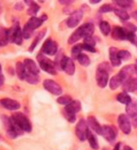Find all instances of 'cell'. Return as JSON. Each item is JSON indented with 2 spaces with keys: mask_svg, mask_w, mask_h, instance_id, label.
Returning a JSON list of instances; mask_svg holds the SVG:
<instances>
[{
  "mask_svg": "<svg viewBox=\"0 0 137 150\" xmlns=\"http://www.w3.org/2000/svg\"><path fill=\"white\" fill-rule=\"evenodd\" d=\"M37 61L40 64V68L45 72L49 73V74H56L57 73V68L55 66V62L52 61L50 59H48L47 57L44 56V54L41 53L40 55H37Z\"/></svg>",
  "mask_w": 137,
  "mask_h": 150,
  "instance_id": "cell-1",
  "label": "cell"
},
{
  "mask_svg": "<svg viewBox=\"0 0 137 150\" xmlns=\"http://www.w3.org/2000/svg\"><path fill=\"white\" fill-rule=\"evenodd\" d=\"M11 117L14 119V121L19 125V128L22 129L24 132H31V122L24 114H22V112H14Z\"/></svg>",
  "mask_w": 137,
  "mask_h": 150,
  "instance_id": "cell-2",
  "label": "cell"
},
{
  "mask_svg": "<svg viewBox=\"0 0 137 150\" xmlns=\"http://www.w3.org/2000/svg\"><path fill=\"white\" fill-rule=\"evenodd\" d=\"M8 33H9V40L10 42H13V43L17 44V45H20L23 43V33H22V29H20V26H19L18 23H16L11 27L10 29H8Z\"/></svg>",
  "mask_w": 137,
  "mask_h": 150,
  "instance_id": "cell-3",
  "label": "cell"
},
{
  "mask_svg": "<svg viewBox=\"0 0 137 150\" xmlns=\"http://www.w3.org/2000/svg\"><path fill=\"white\" fill-rule=\"evenodd\" d=\"M88 130H89V127H88L86 120L81 119L76 125V128H75V133H76V136L79 141H86L87 139Z\"/></svg>",
  "mask_w": 137,
  "mask_h": 150,
  "instance_id": "cell-4",
  "label": "cell"
},
{
  "mask_svg": "<svg viewBox=\"0 0 137 150\" xmlns=\"http://www.w3.org/2000/svg\"><path fill=\"white\" fill-rule=\"evenodd\" d=\"M41 52L44 55H49V56L56 55L58 53V44L55 41L48 39V40H46L44 42L43 46L41 48Z\"/></svg>",
  "mask_w": 137,
  "mask_h": 150,
  "instance_id": "cell-5",
  "label": "cell"
},
{
  "mask_svg": "<svg viewBox=\"0 0 137 150\" xmlns=\"http://www.w3.org/2000/svg\"><path fill=\"white\" fill-rule=\"evenodd\" d=\"M43 86L48 92H50L54 96H59L62 93V88L58 83H56L53 79H45L43 81Z\"/></svg>",
  "mask_w": 137,
  "mask_h": 150,
  "instance_id": "cell-6",
  "label": "cell"
},
{
  "mask_svg": "<svg viewBox=\"0 0 137 150\" xmlns=\"http://www.w3.org/2000/svg\"><path fill=\"white\" fill-rule=\"evenodd\" d=\"M1 119H2V123L6 128V134L9 135L10 138H16L18 136V132L16 131L14 125L12 123V119L11 117H8V116H1Z\"/></svg>",
  "mask_w": 137,
  "mask_h": 150,
  "instance_id": "cell-7",
  "label": "cell"
},
{
  "mask_svg": "<svg viewBox=\"0 0 137 150\" xmlns=\"http://www.w3.org/2000/svg\"><path fill=\"white\" fill-rule=\"evenodd\" d=\"M118 125H119V128H120V130H121L124 134H130V133H131L132 125H131V121H130V119H129L128 115H124V114L119 115Z\"/></svg>",
  "mask_w": 137,
  "mask_h": 150,
  "instance_id": "cell-8",
  "label": "cell"
},
{
  "mask_svg": "<svg viewBox=\"0 0 137 150\" xmlns=\"http://www.w3.org/2000/svg\"><path fill=\"white\" fill-rule=\"evenodd\" d=\"M101 135L105 138L106 141H108L109 143H112V142H115L116 137H117V130L112 125H103L102 134Z\"/></svg>",
  "mask_w": 137,
  "mask_h": 150,
  "instance_id": "cell-9",
  "label": "cell"
},
{
  "mask_svg": "<svg viewBox=\"0 0 137 150\" xmlns=\"http://www.w3.org/2000/svg\"><path fill=\"white\" fill-rule=\"evenodd\" d=\"M60 67H61V70H63L68 75H73L75 73V63L72 58L63 56Z\"/></svg>",
  "mask_w": 137,
  "mask_h": 150,
  "instance_id": "cell-10",
  "label": "cell"
},
{
  "mask_svg": "<svg viewBox=\"0 0 137 150\" xmlns=\"http://www.w3.org/2000/svg\"><path fill=\"white\" fill-rule=\"evenodd\" d=\"M95 77H97V84L100 88H104L107 86L108 78H109V73L107 71H105V70H103L97 67Z\"/></svg>",
  "mask_w": 137,
  "mask_h": 150,
  "instance_id": "cell-11",
  "label": "cell"
},
{
  "mask_svg": "<svg viewBox=\"0 0 137 150\" xmlns=\"http://www.w3.org/2000/svg\"><path fill=\"white\" fill-rule=\"evenodd\" d=\"M0 105L9 110H17L20 108V104H19L18 101L13 100V99H9V98L1 99L0 100Z\"/></svg>",
  "mask_w": 137,
  "mask_h": 150,
  "instance_id": "cell-12",
  "label": "cell"
},
{
  "mask_svg": "<svg viewBox=\"0 0 137 150\" xmlns=\"http://www.w3.org/2000/svg\"><path fill=\"white\" fill-rule=\"evenodd\" d=\"M81 18H83V12L81 11H76V12H73L70 15V17L68 18V27L70 28H75L76 26L79 25V23L81 22Z\"/></svg>",
  "mask_w": 137,
  "mask_h": 150,
  "instance_id": "cell-13",
  "label": "cell"
},
{
  "mask_svg": "<svg viewBox=\"0 0 137 150\" xmlns=\"http://www.w3.org/2000/svg\"><path fill=\"white\" fill-rule=\"evenodd\" d=\"M109 59L112 62V67H119L121 64L122 60L119 57V50L116 47H110L109 48Z\"/></svg>",
  "mask_w": 137,
  "mask_h": 150,
  "instance_id": "cell-14",
  "label": "cell"
},
{
  "mask_svg": "<svg viewBox=\"0 0 137 150\" xmlns=\"http://www.w3.org/2000/svg\"><path fill=\"white\" fill-rule=\"evenodd\" d=\"M122 88L125 92H133L137 90V77H131L122 84Z\"/></svg>",
  "mask_w": 137,
  "mask_h": 150,
  "instance_id": "cell-15",
  "label": "cell"
},
{
  "mask_svg": "<svg viewBox=\"0 0 137 150\" xmlns=\"http://www.w3.org/2000/svg\"><path fill=\"white\" fill-rule=\"evenodd\" d=\"M87 125L89 127L91 131L95 132L97 134H102V125L97 122V120L94 117L90 116V117H88L87 119Z\"/></svg>",
  "mask_w": 137,
  "mask_h": 150,
  "instance_id": "cell-16",
  "label": "cell"
},
{
  "mask_svg": "<svg viewBox=\"0 0 137 150\" xmlns=\"http://www.w3.org/2000/svg\"><path fill=\"white\" fill-rule=\"evenodd\" d=\"M112 37L115 40H126V30L122 27H115L112 31Z\"/></svg>",
  "mask_w": 137,
  "mask_h": 150,
  "instance_id": "cell-17",
  "label": "cell"
},
{
  "mask_svg": "<svg viewBox=\"0 0 137 150\" xmlns=\"http://www.w3.org/2000/svg\"><path fill=\"white\" fill-rule=\"evenodd\" d=\"M81 108V102L79 101H72L71 103H68L66 107H64V110L63 112H70V114H74L76 115Z\"/></svg>",
  "mask_w": 137,
  "mask_h": 150,
  "instance_id": "cell-18",
  "label": "cell"
},
{
  "mask_svg": "<svg viewBox=\"0 0 137 150\" xmlns=\"http://www.w3.org/2000/svg\"><path fill=\"white\" fill-rule=\"evenodd\" d=\"M24 66H25L27 72L32 73V74H39V68L37 63L31 59H25L24 60Z\"/></svg>",
  "mask_w": 137,
  "mask_h": 150,
  "instance_id": "cell-19",
  "label": "cell"
},
{
  "mask_svg": "<svg viewBox=\"0 0 137 150\" xmlns=\"http://www.w3.org/2000/svg\"><path fill=\"white\" fill-rule=\"evenodd\" d=\"M126 115L131 118L137 117V102L136 100H132L129 104H126Z\"/></svg>",
  "mask_w": 137,
  "mask_h": 150,
  "instance_id": "cell-20",
  "label": "cell"
},
{
  "mask_svg": "<svg viewBox=\"0 0 137 150\" xmlns=\"http://www.w3.org/2000/svg\"><path fill=\"white\" fill-rule=\"evenodd\" d=\"M81 39H84V35H83V31H81V28H77L75 30L72 35L68 38V44H75L76 42L81 40Z\"/></svg>",
  "mask_w": 137,
  "mask_h": 150,
  "instance_id": "cell-21",
  "label": "cell"
},
{
  "mask_svg": "<svg viewBox=\"0 0 137 150\" xmlns=\"http://www.w3.org/2000/svg\"><path fill=\"white\" fill-rule=\"evenodd\" d=\"M16 73H17V76L20 81H25L26 75H27V70L24 66V62L18 61L16 63Z\"/></svg>",
  "mask_w": 137,
  "mask_h": 150,
  "instance_id": "cell-22",
  "label": "cell"
},
{
  "mask_svg": "<svg viewBox=\"0 0 137 150\" xmlns=\"http://www.w3.org/2000/svg\"><path fill=\"white\" fill-rule=\"evenodd\" d=\"M87 141L92 149H94V150L99 149V143H97V137L94 136V134L92 133V131H91L90 129H89L87 132Z\"/></svg>",
  "mask_w": 137,
  "mask_h": 150,
  "instance_id": "cell-23",
  "label": "cell"
},
{
  "mask_svg": "<svg viewBox=\"0 0 137 150\" xmlns=\"http://www.w3.org/2000/svg\"><path fill=\"white\" fill-rule=\"evenodd\" d=\"M81 31H83V35H84V39L86 37H91V35H93V32H94L93 24L88 23V24H85V25L81 26Z\"/></svg>",
  "mask_w": 137,
  "mask_h": 150,
  "instance_id": "cell-24",
  "label": "cell"
},
{
  "mask_svg": "<svg viewBox=\"0 0 137 150\" xmlns=\"http://www.w3.org/2000/svg\"><path fill=\"white\" fill-rule=\"evenodd\" d=\"M10 42L9 40V33H8V29H4L0 27V46H6Z\"/></svg>",
  "mask_w": 137,
  "mask_h": 150,
  "instance_id": "cell-25",
  "label": "cell"
},
{
  "mask_svg": "<svg viewBox=\"0 0 137 150\" xmlns=\"http://www.w3.org/2000/svg\"><path fill=\"white\" fill-rule=\"evenodd\" d=\"M42 23H43V21L41 19V17H35V16H33V17H31V18L29 19L28 23L26 24V25L28 26L29 28L31 29H37L39 28L41 25H42Z\"/></svg>",
  "mask_w": 137,
  "mask_h": 150,
  "instance_id": "cell-26",
  "label": "cell"
},
{
  "mask_svg": "<svg viewBox=\"0 0 137 150\" xmlns=\"http://www.w3.org/2000/svg\"><path fill=\"white\" fill-rule=\"evenodd\" d=\"M122 85V81L121 78L119 77V75H115V76H112V78H110V81H109V87H110V89L112 90H115V89H117V88L119 87V86H121Z\"/></svg>",
  "mask_w": 137,
  "mask_h": 150,
  "instance_id": "cell-27",
  "label": "cell"
},
{
  "mask_svg": "<svg viewBox=\"0 0 137 150\" xmlns=\"http://www.w3.org/2000/svg\"><path fill=\"white\" fill-rule=\"evenodd\" d=\"M117 100L121 104H125L126 105V104H129L132 101V98L126 92H121V93H119L117 96Z\"/></svg>",
  "mask_w": 137,
  "mask_h": 150,
  "instance_id": "cell-28",
  "label": "cell"
},
{
  "mask_svg": "<svg viewBox=\"0 0 137 150\" xmlns=\"http://www.w3.org/2000/svg\"><path fill=\"white\" fill-rule=\"evenodd\" d=\"M25 81H27V83H29V84H31V85L37 84L39 81H40V78H39V74H32V73L27 72Z\"/></svg>",
  "mask_w": 137,
  "mask_h": 150,
  "instance_id": "cell-29",
  "label": "cell"
},
{
  "mask_svg": "<svg viewBox=\"0 0 137 150\" xmlns=\"http://www.w3.org/2000/svg\"><path fill=\"white\" fill-rule=\"evenodd\" d=\"M114 12L117 16H118L119 18L122 19V21H128L130 18V15H129V13L125 11L124 9H115L114 10Z\"/></svg>",
  "mask_w": 137,
  "mask_h": 150,
  "instance_id": "cell-30",
  "label": "cell"
},
{
  "mask_svg": "<svg viewBox=\"0 0 137 150\" xmlns=\"http://www.w3.org/2000/svg\"><path fill=\"white\" fill-rule=\"evenodd\" d=\"M100 29L104 35H108L110 33V31H112V27L109 25V23L104 22V21L100 23Z\"/></svg>",
  "mask_w": 137,
  "mask_h": 150,
  "instance_id": "cell-31",
  "label": "cell"
},
{
  "mask_svg": "<svg viewBox=\"0 0 137 150\" xmlns=\"http://www.w3.org/2000/svg\"><path fill=\"white\" fill-rule=\"evenodd\" d=\"M81 50H83L81 45H74V46H73V48H72V50H71L73 60H77L78 56L81 54Z\"/></svg>",
  "mask_w": 137,
  "mask_h": 150,
  "instance_id": "cell-32",
  "label": "cell"
},
{
  "mask_svg": "<svg viewBox=\"0 0 137 150\" xmlns=\"http://www.w3.org/2000/svg\"><path fill=\"white\" fill-rule=\"evenodd\" d=\"M77 60H78V62H79V64H81V66H84V67H88L89 64H90V59H89V57L83 53L78 56Z\"/></svg>",
  "mask_w": 137,
  "mask_h": 150,
  "instance_id": "cell-33",
  "label": "cell"
},
{
  "mask_svg": "<svg viewBox=\"0 0 137 150\" xmlns=\"http://www.w3.org/2000/svg\"><path fill=\"white\" fill-rule=\"evenodd\" d=\"M72 101H73L72 98L70 97V96H66V94H64V96H60V97L57 99V102L59 104H61V105H64V106H66L68 103H71Z\"/></svg>",
  "mask_w": 137,
  "mask_h": 150,
  "instance_id": "cell-34",
  "label": "cell"
},
{
  "mask_svg": "<svg viewBox=\"0 0 137 150\" xmlns=\"http://www.w3.org/2000/svg\"><path fill=\"white\" fill-rule=\"evenodd\" d=\"M45 32H46L45 30H42V31H41L40 33H39V35H37V38H35V39H34V41L32 42L31 46L29 47V50H30V52H32V50H33L34 48H35V46L37 45V43H39V42L41 41V39H42V38L44 37V35H45Z\"/></svg>",
  "mask_w": 137,
  "mask_h": 150,
  "instance_id": "cell-35",
  "label": "cell"
},
{
  "mask_svg": "<svg viewBox=\"0 0 137 150\" xmlns=\"http://www.w3.org/2000/svg\"><path fill=\"white\" fill-rule=\"evenodd\" d=\"M116 4H118L119 6H121L122 9L125 8H131L132 6V1L131 0H114Z\"/></svg>",
  "mask_w": 137,
  "mask_h": 150,
  "instance_id": "cell-36",
  "label": "cell"
},
{
  "mask_svg": "<svg viewBox=\"0 0 137 150\" xmlns=\"http://www.w3.org/2000/svg\"><path fill=\"white\" fill-rule=\"evenodd\" d=\"M22 33H23V38L24 39H30L32 35H33V29L29 28L28 26L26 25L22 30Z\"/></svg>",
  "mask_w": 137,
  "mask_h": 150,
  "instance_id": "cell-37",
  "label": "cell"
},
{
  "mask_svg": "<svg viewBox=\"0 0 137 150\" xmlns=\"http://www.w3.org/2000/svg\"><path fill=\"white\" fill-rule=\"evenodd\" d=\"M39 10H40V6H39V4H37L35 2H33V3H31V4L29 6L28 14H30V15H35V14L39 12Z\"/></svg>",
  "mask_w": 137,
  "mask_h": 150,
  "instance_id": "cell-38",
  "label": "cell"
},
{
  "mask_svg": "<svg viewBox=\"0 0 137 150\" xmlns=\"http://www.w3.org/2000/svg\"><path fill=\"white\" fill-rule=\"evenodd\" d=\"M116 8L112 4H104V6H102L100 8V13H107V12H112V11H114Z\"/></svg>",
  "mask_w": 137,
  "mask_h": 150,
  "instance_id": "cell-39",
  "label": "cell"
},
{
  "mask_svg": "<svg viewBox=\"0 0 137 150\" xmlns=\"http://www.w3.org/2000/svg\"><path fill=\"white\" fill-rule=\"evenodd\" d=\"M119 57L121 60H129L131 58V54L128 50H119Z\"/></svg>",
  "mask_w": 137,
  "mask_h": 150,
  "instance_id": "cell-40",
  "label": "cell"
},
{
  "mask_svg": "<svg viewBox=\"0 0 137 150\" xmlns=\"http://www.w3.org/2000/svg\"><path fill=\"white\" fill-rule=\"evenodd\" d=\"M63 115H64V117H66L68 122L73 123V122L76 121V115H74V114H70V112H63Z\"/></svg>",
  "mask_w": 137,
  "mask_h": 150,
  "instance_id": "cell-41",
  "label": "cell"
},
{
  "mask_svg": "<svg viewBox=\"0 0 137 150\" xmlns=\"http://www.w3.org/2000/svg\"><path fill=\"white\" fill-rule=\"evenodd\" d=\"M126 40H129L131 43H135L137 41L136 39V35H135V32H132V31H126Z\"/></svg>",
  "mask_w": 137,
  "mask_h": 150,
  "instance_id": "cell-42",
  "label": "cell"
},
{
  "mask_svg": "<svg viewBox=\"0 0 137 150\" xmlns=\"http://www.w3.org/2000/svg\"><path fill=\"white\" fill-rule=\"evenodd\" d=\"M84 43L88 44V45H91V46H94L95 45V40H94V38L92 35L91 37H86L84 39Z\"/></svg>",
  "mask_w": 137,
  "mask_h": 150,
  "instance_id": "cell-43",
  "label": "cell"
},
{
  "mask_svg": "<svg viewBox=\"0 0 137 150\" xmlns=\"http://www.w3.org/2000/svg\"><path fill=\"white\" fill-rule=\"evenodd\" d=\"M99 68H101V69H103V70H105V71H107L108 73L112 72V66H110L109 63H107V62L101 63L100 66H99Z\"/></svg>",
  "mask_w": 137,
  "mask_h": 150,
  "instance_id": "cell-44",
  "label": "cell"
},
{
  "mask_svg": "<svg viewBox=\"0 0 137 150\" xmlns=\"http://www.w3.org/2000/svg\"><path fill=\"white\" fill-rule=\"evenodd\" d=\"M124 29L126 30V31H132V32H135L137 30L136 26H134L133 24H125Z\"/></svg>",
  "mask_w": 137,
  "mask_h": 150,
  "instance_id": "cell-45",
  "label": "cell"
},
{
  "mask_svg": "<svg viewBox=\"0 0 137 150\" xmlns=\"http://www.w3.org/2000/svg\"><path fill=\"white\" fill-rule=\"evenodd\" d=\"M81 47H83V50H88V52H90V53H95L97 50H95V48H94V46H91V45H88V44H83L81 45Z\"/></svg>",
  "mask_w": 137,
  "mask_h": 150,
  "instance_id": "cell-46",
  "label": "cell"
},
{
  "mask_svg": "<svg viewBox=\"0 0 137 150\" xmlns=\"http://www.w3.org/2000/svg\"><path fill=\"white\" fill-rule=\"evenodd\" d=\"M14 8H15L16 11H22V10L24 9V4H23L22 2H18V3H16Z\"/></svg>",
  "mask_w": 137,
  "mask_h": 150,
  "instance_id": "cell-47",
  "label": "cell"
},
{
  "mask_svg": "<svg viewBox=\"0 0 137 150\" xmlns=\"http://www.w3.org/2000/svg\"><path fill=\"white\" fill-rule=\"evenodd\" d=\"M3 83H4V76L2 74V69H1V66H0V87L3 85Z\"/></svg>",
  "mask_w": 137,
  "mask_h": 150,
  "instance_id": "cell-48",
  "label": "cell"
},
{
  "mask_svg": "<svg viewBox=\"0 0 137 150\" xmlns=\"http://www.w3.org/2000/svg\"><path fill=\"white\" fill-rule=\"evenodd\" d=\"M75 0H59V2L61 4H64V6H68V4H71L72 2H74Z\"/></svg>",
  "mask_w": 137,
  "mask_h": 150,
  "instance_id": "cell-49",
  "label": "cell"
},
{
  "mask_svg": "<svg viewBox=\"0 0 137 150\" xmlns=\"http://www.w3.org/2000/svg\"><path fill=\"white\" fill-rule=\"evenodd\" d=\"M132 119H133V127L137 128V117H134V118H132Z\"/></svg>",
  "mask_w": 137,
  "mask_h": 150,
  "instance_id": "cell-50",
  "label": "cell"
},
{
  "mask_svg": "<svg viewBox=\"0 0 137 150\" xmlns=\"http://www.w3.org/2000/svg\"><path fill=\"white\" fill-rule=\"evenodd\" d=\"M120 147H121V144H120V143H118V144H117V145L115 146L114 150H120Z\"/></svg>",
  "mask_w": 137,
  "mask_h": 150,
  "instance_id": "cell-51",
  "label": "cell"
},
{
  "mask_svg": "<svg viewBox=\"0 0 137 150\" xmlns=\"http://www.w3.org/2000/svg\"><path fill=\"white\" fill-rule=\"evenodd\" d=\"M132 17H133V18H135L137 21V11H134V12L132 13Z\"/></svg>",
  "mask_w": 137,
  "mask_h": 150,
  "instance_id": "cell-52",
  "label": "cell"
},
{
  "mask_svg": "<svg viewBox=\"0 0 137 150\" xmlns=\"http://www.w3.org/2000/svg\"><path fill=\"white\" fill-rule=\"evenodd\" d=\"M101 0H90V3H92V4H97V3L100 2Z\"/></svg>",
  "mask_w": 137,
  "mask_h": 150,
  "instance_id": "cell-53",
  "label": "cell"
},
{
  "mask_svg": "<svg viewBox=\"0 0 137 150\" xmlns=\"http://www.w3.org/2000/svg\"><path fill=\"white\" fill-rule=\"evenodd\" d=\"M123 150H134V149H132L130 146H126V145H125V146H123Z\"/></svg>",
  "mask_w": 137,
  "mask_h": 150,
  "instance_id": "cell-54",
  "label": "cell"
},
{
  "mask_svg": "<svg viewBox=\"0 0 137 150\" xmlns=\"http://www.w3.org/2000/svg\"><path fill=\"white\" fill-rule=\"evenodd\" d=\"M24 1H25L27 4H29V6H30L31 3H33V0H24Z\"/></svg>",
  "mask_w": 137,
  "mask_h": 150,
  "instance_id": "cell-55",
  "label": "cell"
},
{
  "mask_svg": "<svg viewBox=\"0 0 137 150\" xmlns=\"http://www.w3.org/2000/svg\"><path fill=\"white\" fill-rule=\"evenodd\" d=\"M41 19H42V21H45V19H47V16L45 15V14H44V15H42V17H41Z\"/></svg>",
  "mask_w": 137,
  "mask_h": 150,
  "instance_id": "cell-56",
  "label": "cell"
},
{
  "mask_svg": "<svg viewBox=\"0 0 137 150\" xmlns=\"http://www.w3.org/2000/svg\"><path fill=\"white\" fill-rule=\"evenodd\" d=\"M102 150H108V149H107V148H104V149H102Z\"/></svg>",
  "mask_w": 137,
  "mask_h": 150,
  "instance_id": "cell-57",
  "label": "cell"
},
{
  "mask_svg": "<svg viewBox=\"0 0 137 150\" xmlns=\"http://www.w3.org/2000/svg\"><path fill=\"white\" fill-rule=\"evenodd\" d=\"M131 1H132V0H131Z\"/></svg>",
  "mask_w": 137,
  "mask_h": 150,
  "instance_id": "cell-58",
  "label": "cell"
}]
</instances>
